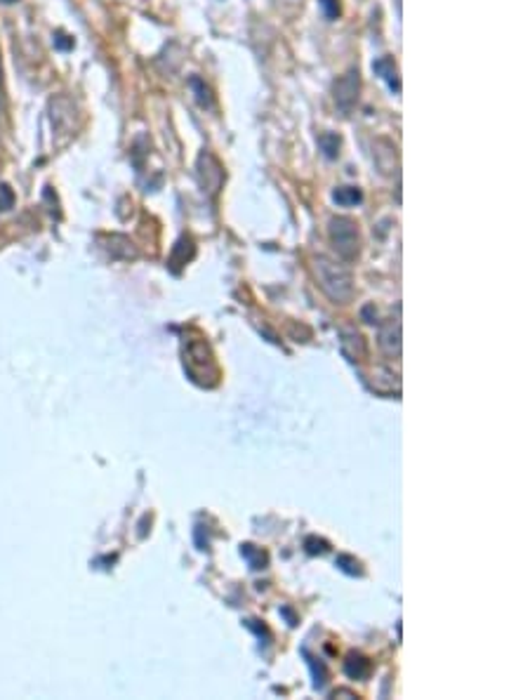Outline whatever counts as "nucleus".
Listing matches in <instances>:
<instances>
[{
    "mask_svg": "<svg viewBox=\"0 0 530 700\" xmlns=\"http://www.w3.org/2000/svg\"><path fill=\"white\" fill-rule=\"evenodd\" d=\"M189 85H191V90H194L196 102H199V104L203 106V109H210V106L215 104V100H212L210 87H208L206 83L200 81L199 76H191V78H189Z\"/></svg>",
    "mask_w": 530,
    "mask_h": 700,
    "instance_id": "1a4fd4ad",
    "label": "nucleus"
},
{
    "mask_svg": "<svg viewBox=\"0 0 530 700\" xmlns=\"http://www.w3.org/2000/svg\"><path fill=\"white\" fill-rule=\"evenodd\" d=\"M5 109V76H3V57H0V112Z\"/></svg>",
    "mask_w": 530,
    "mask_h": 700,
    "instance_id": "ddd939ff",
    "label": "nucleus"
},
{
    "mask_svg": "<svg viewBox=\"0 0 530 700\" xmlns=\"http://www.w3.org/2000/svg\"><path fill=\"white\" fill-rule=\"evenodd\" d=\"M373 71L380 76L382 81L387 83L389 90H392L393 94H401V76H399V67H396V62H393V57L384 55L380 57V59H375Z\"/></svg>",
    "mask_w": 530,
    "mask_h": 700,
    "instance_id": "39448f33",
    "label": "nucleus"
},
{
    "mask_svg": "<svg viewBox=\"0 0 530 700\" xmlns=\"http://www.w3.org/2000/svg\"><path fill=\"white\" fill-rule=\"evenodd\" d=\"M358 93H361V74H358V68H349V71L340 76L335 85H332L335 109L342 113L344 118L354 113L356 104H358Z\"/></svg>",
    "mask_w": 530,
    "mask_h": 700,
    "instance_id": "7ed1b4c3",
    "label": "nucleus"
},
{
    "mask_svg": "<svg viewBox=\"0 0 530 700\" xmlns=\"http://www.w3.org/2000/svg\"><path fill=\"white\" fill-rule=\"evenodd\" d=\"M331 241L335 246L337 255L344 260H354L361 250V238H358V227L351 217H332L328 227Z\"/></svg>",
    "mask_w": 530,
    "mask_h": 700,
    "instance_id": "f03ea898",
    "label": "nucleus"
},
{
    "mask_svg": "<svg viewBox=\"0 0 530 700\" xmlns=\"http://www.w3.org/2000/svg\"><path fill=\"white\" fill-rule=\"evenodd\" d=\"M199 177H200V184H203V189H208V192H212V193L217 192L219 186H222V180H225V170H222L219 161L210 154V151H203V154L199 156Z\"/></svg>",
    "mask_w": 530,
    "mask_h": 700,
    "instance_id": "20e7f679",
    "label": "nucleus"
},
{
    "mask_svg": "<svg viewBox=\"0 0 530 700\" xmlns=\"http://www.w3.org/2000/svg\"><path fill=\"white\" fill-rule=\"evenodd\" d=\"M3 5H14V3H19V0H0Z\"/></svg>",
    "mask_w": 530,
    "mask_h": 700,
    "instance_id": "4468645a",
    "label": "nucleus"
},
{
    "mask_svg": "<svg viewBox=\"0 0 530 700\" xmlns=\"http://www.w3.org/2000/svg\"><path fill=\"white\" fill-rule=\"evenodd\" d=\"M356 660H358V663H354V656H351L349 665H347V672H349L351 677H363L370 669L368 660H366V658H361V656H356Z\"/></svg>",
    "mask_w": 530,
    "mask_h": 700,
    "instance_id": "9b49d317",
    "label": "nucleus"
},
{
    "mask_svg": "<svg viewBox=\"0 0 530 700\" xmlns=\"http://www.w3.org/2000/svg\"><path fill=\"white\" fill-rule=\"evenodd\" d=\"M332 199H335L337 205H344V208H349V205L361 203L363 193L358 186H337L335 193H332Z\"/></svg>",
    "mask_w": 530,
    "mask_h": 700,
    "instance_id": "6e6552de",
    "label": "nucleus"
},
{
    "mask_svg": "<svg viewBox=\"0 0 530 700\" xmlns=\"http://www.w3.org/2000/svg\"><path fill=\"white\" fill-rule=\"evenodd\" d=\"M55 48H59V50H71V48H74V38H69L64 31H57Z\"/></svg>",
    "mask_w": 530,
    "mask_h": 700,
    "instance_id": "f8f14e48",
    "label": "nucleus"
},
{
    "mask_svg": "<svg viewBox=\"0 0 530 700\" xmlns=\"http://www.w3.org/2000/svg\"><path fill=\"white\" fill-rule=\"evenodd\" d=\"M380 345H382V349L389 354V356H399L401 354V326L399 323H389L387 328L382 330Z\"/></svg>",
    "mask_w": 530,
    "mask_h": 700,
    "instance_id": "423d86ee",
    "label": "nucleus"
},
{
    "mask_svg": "<svg viewBox=\"0 0 530 700\" xmlns=\"http://www.w3.org/2000/svg\"><path fill=\"white\" fill-rule=\"evenodd\" d=\"M318 7L325 14V19H331V22H335L342 14V3L340 0H318Z\"/></svg>",
    "mask_w": 530,
    "mask_h": 700,
    "instance_id": "9d476101",
    "label": "nucleus"
},
{
    "mask_svg": "<svg viewBox=\"0 0 530 700\" xmlns=\"http://www.w3.org/2000/svg\"><path fill=\"white\" fill-rule=\"evenodd\" d=\"M314 272H316V279L323 292L332 302L347 304L354 298V279H351V272L344 265L325 257V255H318V257H314Z\"/></svg>",
    "mask_w": 530,
    "mask_h": 700,
    "instance_id": "f257e3e1",
    "label": "nucleus"
},
{
    "mask_svg": "<svg viewBox=\"0 0 530 700\" xmlns=\"http://www.w3.org/2000/svg\"><path fill=\"white\" fill-rule=\"evenodd\" d=\"M340 147H342V139L335 132H321L318 135V149L323 151L325 158L335 161L337 156H340Z\"/></svg>",
    "mask_w": 530,
    "mask_h": 700,
    "instance_id": "0eeeda50",
    "label": "nucleus"
}]
</instances>
